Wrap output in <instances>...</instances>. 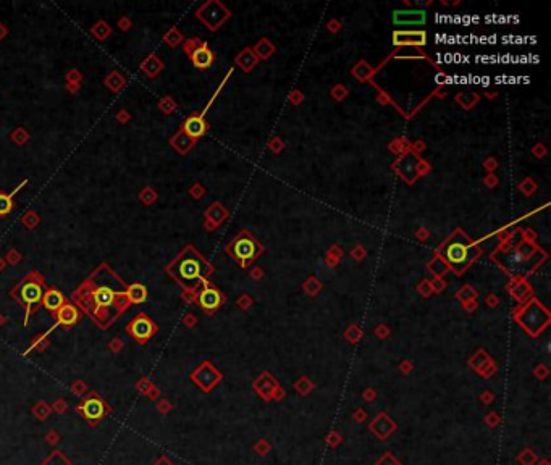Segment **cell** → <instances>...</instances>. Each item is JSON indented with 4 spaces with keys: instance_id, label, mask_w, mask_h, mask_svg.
<instances>
[{
    "instance_id": "cell-1",
    "label": "cell",
    "mask_w": 551,
    "mask_h": 465,
    "mask_svg": "<svg viewBox=\"0 0 551 465\" xmlns=\"http://www.w3.org/2000/svg\"><path fill=\"white\" fill-rule=\"evenodd\" d=\"M169 273L177 279L183 286H196L201 279L209 276L212 273L210 265L204 260V257L199 252H196L193 247L183 251L177 260L172 265H169Z\"/></svg>"
},
{
    "instance_id": "cell-2",
    "label": "cell",
    "mask_w": 551,
    "mask_h": 465,
    "mask_svg": "<svg viewBox=\"0 0 551 465\" xmlns=\"http://www.w3.org/2000/svg\"><path fill=\"white\" fill-rule=\"evenodd\" d=\"M440 257L445 260L446 265H450L458 275H461L464 268L469 265V262L472 260L474 255V244L472 241L466 236L464 231L458 229L454 235L446 241L440 251Z\"/></svg>"
},
{
    "instance_id": "cell-3",
    "label": "cell",
    "mask_w": 551,
    "mask_h": 465,
    "mask_svg": "<svg viewBox=\"0 0 551 465\" xmlns=\"http://www.w3.org/2000/svg\"><path fill=\"white\" fill-rule=\"evenodd\" d=\"M516 320L530 336H537L549 323V314L537 299H530L522 309H519Z\"/></svg>"
},
{
    "instance_id": "cell-4",
    "label": "cell",
    "mask_w": 551,
    "mask_h": 465,
    "mask_svg": "<svg viewBox=\"0 0 551 465\" xmlns=\"http://www.w3.org/2000/svg\"><path fill=\"white\" fill-rule=\"evenodd\" d=\"M228 252L238 263H241L243 267H246L247 263L252 262L259 255L260 246L249 233L243 231L241 235L235 238V241L228 246Z\"/></svg>"
},
{
    "instance_id": "cell-5",
    "label": "cell",
    "mask_w": 551,
    "mask_h": 465,
    "mask_svg": "<svg viewBox=\"0 0 551 465\" xmlns=\"http://www.w3.org/2000/svg\"><path fill=\"white\" fill-rule=\"evenodd\" d=\"M15 294H17L18 301L25 304L26 309L29 310L31 307L34 306V304H37L39 301L42 299L44 291H42V284L34 283V281H28V283H23L18 289L15 291Z\"/></svg>"
},
{
    "instance_id": "cell-6",
    "label": "cell",
    "mask_w": 551,
    "mask_h": 465,
    "mask_svg": "<svg viewBox=\"0 0 551 465\" xmlns=\"http://www.w3.org/2000/svg\"><path fill=\"white\" fill-rule=\"evenodd\" d=\"M419 163H420V160L416 157V154H412V152H407V154H404L401 158L398 160L396 170H398V173L401 175L407 183H412L414 180L417 178V175H419V170H417Z\"/></svg>"
},
{
    "instance_id": "cell-7",
    "label": "cell",
    "mask_w": 551,
    "mask_h": 465,
    "mask_svg": "<svg viewBox=\"0 0 551 465\" xmlns=\"http://www.w3.org/2000/svg\"><path fill=\"white\" fill-rule=\"evenodd\" d=\"M393 44L406 47H422L427 44V34L425 31H395Z\"/></svg>"
},
{
    "instance_id": "cell-8",
    "label": "cell",
    "mask_w": 551,
    "mask_h": 465,
    "mask_svg": "<svg viewBox=\"0 0 551 465\" xmlns=\"http://www.w3.org/2000/svg\"><path fill=\"white\" fill-rule=\"evenodd\" d=\"M128 330H130V333L133 334L134 339L144 342V341H147L150 336L154 334L155 326H154V323L150 322V320L146 315H138L131 322V325H130V328H128Z\"/></svg>"
},
{
    "instance_id": "cell-9",
    "label": "cell",
    "mask_w": 551,
    "mask_h": 465,
    "mask_svg": "<svg viewBox=\"0 0 551 465\" xmlns=\"http://www.w3.org/2000/svg\"><path fill=\"white\" fill-rule=\"evenodd\" d=\"M427 15L424 10H396L393 13V21L398 26H419L424 25Z\"/></svg>"
},
{
    "instance_id": "cell-10",
    "label": "cell",
    "mask_w": 551,
    "mask_h": 465,
    "mask_svg": "<svg viewBox=\"0 0 551 465\" xmlns=\"http://www.w3.org/2000/svg\"><path fill=\"white\" fill-rule=\"evenodd\" d=\"M201 10H202V12H205V13H207V12L210 13V17L201 18V20H204V21H205V25L209 26V28L212 26V18H215V20H213V21H215V26L218 28L220 23H223V21H225V18H228V17H230V12H227V10L223 9V7H222L220 4H217V2L205 4Z\"/></svg>"
},
{
    "instance_id": "cell-11",
    "label": "cell",
    "mask_w": 551,
    "mask_h": 465,
    "mask_svg": "<svg viewBox=\"0 0 551 465\" xmlns=\"http://www.w3.org/2000/svg\"><path fill=\"white\" fill-rule=\"evenodd\" d=\"M191 60H193V63L197 67V68H209L215 57H213V52L207 47L205 44H201L197 47V49H194L193 52H191Z\"/></svg>"
},
{
    "instance_id": "cell-12",
    "label": "cell",
    "mask_w": 551,
    "mask_h": 465,
    "mask_svg": "<svg viewBox=\"0 0 551 465\" xmlns=\"http://www.w3.org/2000/svg\"><path fill=\"white\" fill-rule=\"evenodd\" d=\"M199 304H201L205 310H213L222 304V294L215 289V287L205 286L201 291V294H199Z\"/></svg>"
},
{
    "instance_id": "cell-13",
    "label": "cell",
    "mask_w": 551,
    "mask_h": 465,
    "mask_svg": "<svg viewBox=\"0 0 551 465\" xmlns=\"http://www.w3.org/2000/svg\"><path fill=\"white\" fill-rule=\"evenodd\" d=\"M81 412L84 414L86 419L89 420H97L105 412V407H103V402L97 397H89L86 399L83 405H81Z\"/></svg>"
},
{
    "instance_id": "cell-14",
    "label": "cell",
    "mask_w": 551,
    "mask_h": 465,
    "mask_svg": "<svg viewBox=\"0 0 551 465\" xmlns=\"http://www.w3.org/2000/svg\"><path fill=\"white\" fill-rule=\"evenodd\" d=\"M185 133L191 138H201V136L205 133V122L202 117H189L185 122Z\"/></svg>"
},
{
    "instance_id": "cell-15",
    "label": "cell",
    "mask_w": 551,
    "mask_h": 465,
    "mask_svg": "<svg viewBox=\"0 0 551 465\" xmlns=\"http://www.w3.org/2000/svg\"><path fill=\"white\" fill-rule=\"evenodd\" d=\"M370 428H372L375 433H377L378 438L385 439V438L390 435V433L395 430V423L391 422L385 414H380V415L377 417V419L373 420V423H372V427H370Z\"/></svg>"
},
{
    "instance_id": "cell-16",
    "label": "cell",
    "mask_w": 551,
    "mask_h": 465,
    "mask_svg": "<svg viewBox=\"0 0 551 465\" xmlns=\"http://www.w3.org/2000/svg\"><path fill=\"white\" fill-rule=\"evenodd\" d=\"M92 298L97 307H110L115 301V293L108 286H100L94 291Z\"/></svg>"
},
{
    "instance_id": "cell-17",
    "label": "cell",
    "mask_w": 551,
    "mask_h": 465,
    "mask_svg": "<svg viewBox=\"0 0 551 465\" xmlns=\"http://www.w3.org/2000/svg\"><path fill=\"white\" fill-rule=\"evenodd\" d=\"M78 310L70 304H63L57 310V320L60 325H75L78 322Z\"/></svg>"
},
{
    "instance_id": "cell-18",
    "label": "cell",
    "mask_w": 551,
    "mask_h": 465,
    "mask_svg": "<svg viewBox=\"0 0 551 465\" xmlns=\"http://www.w3.org/2000/svg\"><path fill=\"white\" fill-rule=\"evenodd\" d=\"M42 304L47 310L50 312H57L62 306H63V296L62 293L55 291V289H49L44 296H42Z\"/></svg>"
},
{
    "instance_id": "cell-19",
    "label": "cell",
    "mask_w": 551,
    "mask_h": 465,
    "mask_svg": "<svg viewBox=\"0 0 551 465\" xmlns=\"http://www.w3.org/2000/svg\"><path fill=\"white\" fill-rule=\"evenodd\" d=\"M126 298L133 304H141L147 299V289L139 283H134L126 289Z\"/></svg>"
},
{
    "instance_id": "cell-20",
    "label": "cell",
    "mask_w": 551,
    "mask_h": 465,
    "mask_svg": "<svg viewBox=\"0 0 551 465\" xmlns=\"http://www.w3.org/2000/svg\"><path fill=\"white\" fill-rule=\"evenodd\" d=\"M236 62H238V65L239 67H241L244 71H249V70H252L255 65H257V57H255V53L251 50V49H246L241 55H239V57L236 59Z\"/></svg>"
},
{
    "instance_id": "cell-21",
    "label": "cell",
    "mask_w": 551,
    "mask_h": 465,
    "mask_svg": "<svg viewBox=\"0 0 551 465\" xmlns=\"http://www.w3.org/2000/svg\"><path fill=\"white\" fill-rule=\"evenodd\" d=\"M21 188V186H20ZM18 188V189H20ZM18 189H15L13 192H12V194H2V192H0V215H7V213H10L12 212V207H13V204H12V199H13V196L15 194H17V191Z\"/></svg>"
},
{
    "instance_id": "cell-22",
    "label": "cell",
    "mask_w": 551,
    "mask_h": 465,
    "mask_svg": "<svg viewBox=\"0 0 551 465\" xmlns=\"http://www.w3.org/2000/svg\"><path fill=\"white\" fill-rule=\"evenodd\" d=\"M511 293H513V296H514L516 299L524 301V299H527V296L530 294V287H529V284H527V283H519L517 286L511 287Z\"/></svg>"
},
{
    "instance_id": "cell-23",
    "label": "cell",
    "mask_w": 551,
    "mask_h": 465,
    "mask_svg": "<svg viewBox=\"0 0 551 465\" xmlns=\"http://www.w3.org/2000/svg\"><path fill=\"white\" fill-rule=\"evenodd\" d=\"M255 52L259 53V57L262 59H267L271 55V52H273V45H271L267 39H262V41L255 45Z\"/></svg>"
},
{
    "instance_id": "cell-24",
    "label": "cell",
    "mask_w": 551,
    "mask_h": 465,
    "mask_svg": "<svg viewBox=\"0 0 551 465\" xmlns=\"http://www.w3.org/2000/svg\"><path fill=\"white\" fill-rule=\"evenodd\" d=\"M428 268H430V271H432V273L442 275V273H445L446 270H448V265H446L445 260L442 257H435L432 262L428 263Z\"/></svg>"
},
{
    "instance_id": "cell-25",
    "label": "cell",
    "mask_w": 551,
    "mask_h": 465,
    "mask_svg": "<svg viewBox=\"0 0 551 465\" xmlns=\"http://www.w3.org/2000/svg\"><path fill=\"white\" fill-rule=\"evenodd\" d=\"M353 73H354L359 79H362V81H365L367 78H370L372 70L369 68V65H367L365 62H361V63H359V65L353 70Z\"/></svg>"
},
{
    "instance_id": "cell-26",
    "label": "cell",
    "mask_w": 551,
    "mask_h": 465,
    "mask_svg": "<svg viewBox=\"0 0 551 465\" xmlns=\"http://www.w3.org/2000/svg\"><path fill=\"white\" fill-rule=\"evenodd\" d=\"M412 53H409V50H399L398 53H395V57H398V59H407V57H409V59H420V57H424V53H422V52H419V50H411Z\"/></svg>"
},
{
    "instance_id": "cell-27",
    "label": "cell",
    "mask_w": 551,
    "mask_h": 465,
    "mask_svg": "<svg viewBox=\"0 0 551 465\" xmlns=\"http://www.w3.org/2000/svg\"><path fill=\"white\" fill-rule=\"evenodd\" d=\"M533 459H535V455L532 454L530 449H527V451H524L521 455H519V460H521L522 463H525V465H530L533 462Z\"/></svg>"
},
{
    "instance_id": "cell-28",
    "label": "cell",
    "mask_w": 551,
    "mask_h": 465,
    "mask_svg": "<svg viewBox=\"0 0 551 465\" xmlns=\"http://www.w3.org/2000/svg\"><path fill=\"white\" fill-rule=\"evenodd\" d=\"M377 465H401V463H399L391 454H387V455H383L381 459L377 462Z\"/></svg>"
},
{
    "instance_id": "cell-29",
    "label": "cell",
    "mask_w": 551,
    "mask_h": 465,
    "mask_svg": "<svg viewBox=\"0 0 551 465\" xmlns=\"http://www.w3.org/2000/svg\"><path fill=\"white\" fill-rule=\"evenodd\" d=\"M443 286H445V283L442 281L440 278H435V279H433V289H435V291H442V289H443Z\"/></svg>"
},
{
    "instance_id": "cell-30",
    "label": "cell",
    "mask_w": 551,
    "mask_h": 465,
    "mask_svg": "<svg viewBox=\"0 0 551 465\" xmlns=\"http://www.w3.org/2000/svg\"><path fill=\"white\" fill-rule=\"evenodd\" d=\"M540 465H548V462H546V460H543V462H541Z\"/></svg>"
}]
</instances>
